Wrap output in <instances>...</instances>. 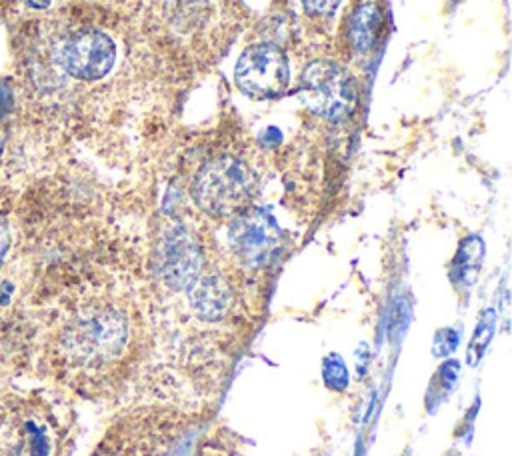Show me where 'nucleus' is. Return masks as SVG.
<instances>
[{
    "label": "nucleus",
    "mask_w": 512,
    "mask_h": 456,
    "mask_svg": "<svg viewBox=\"0 0 512 456\" xmlns=\"http://www.w3.org/2000/svg\"><path fill=\"white\" fill-rule=\"evenodd\" d=\"M254 188V176L248 166L232 156L208 162L194 180V198L198 206L212 216H228L240 210Z\"/></svg>",
    "instance_id": "nucleus-1"
},
{
    "label": "nucleus",
    "mask_w": 512,
    "mask_h": 456,
    "mask_svg": "<svg viewBox=\"0 0 512 456\" xmlns=\"http://www.w3.org/2000/svg\"><path fill=\"white\" fill-rule=\"evenodd\" d=\"M302 96L316 114L340 122L356 106V84L340 64L318 60L302 72Z\"/></svg>",
    "instance_id": "nucleus-2"
},
{
    "label": "nucleus",
    "mask_w": 512,
    "mask_h": 456,
    "mask_svg": "<svg viewBox=\"0 0 512 456\" xmlns=\"http://www.w3.org/2000/svg\"><path fill=\"white\" fill-rule=\"evenodd\" d=\"M126 320L112 310L78 318L64 336V346L78 362L96 364L114 358L126 342Z\"/></svg>",
    "instance_id": "nucleus-3"
},
{
    "label": "nucleus",
    "mask_w": 512,
    "mask_h": 456,
    "mask_svg": "<svg viewBox=\"0 0 512 456\" xmlns=\"http://www.w3.org/2000/svg\"><path fill=\"white\" fill-rule=\"evenodd\" d=\"M234 78L238 88L250 96H280L290 84L288 58L274 44L248 46L236 62Z\"/></svg>",
    "instance_id": "nucleus-4"
},
{
    "label": "nucleus",
    "mask_w": 512,
    "mask_h": 456,
    "mask_svg": "<svg viewBox=\"0 0 512 456\" xmlns=\"http://www.w3.org/2000/svg\"><path fill=\"white\" fill-rule=\"evenodd\" d=\"M56 64L72 78L98 80L112 70L116 46L100 30L88 28L66 36L56 48Z\"/></svg>",
    "instance_id": "nucleus-5"
},
{
    "label": "nucleus",
    "mask_w": 512,
    "mask_h": 456,
    "mask_svg": "<svg viewBox=\"0 0 512 456\" xmlns=\"http://www.w3.org/2000/svg\"><path fill=\"white\" fill-rule=\"evenodd\" d=\"M230 240L234 250L242 260L248 264H266L280 240L278 226L274 218H270L266 212H248L242 214L230 230Z\"/></svg>",
    "instance_id": "nucleus-6"
},
{
    "label": "nucleus",
    "mask_w": 512,
    "mask_h": 456,
    "mask_svg": "<svg viewBox=\"0 0 512 456\" xmlns=\"http://www.w3.org/2000/svg\"><path fill=\"white\" fill-rule=\"evenodd\" d=\"M160 274L172 288H188L200 274V250L184 228H172L160 246Z\"/></svg>",
    "instance_id": "nucleus-7"
},
{
    "label": "nucleus",
    "mask_w": 512,
    "mask_h": 456,
    "mask_svg": "<svg viewBox=\"0 0 512 456\" xmlns=\"http://www.w3.org/2000/svg\"><path fill=\"white\" fill-rule=\"evenodd\" d=\"M0 448L8 456H48L50 438L36 416L14 410L0 422Z\"/></svg>",
    "instance_id": "nucleus-8"
},
{
    "label": "nucleus",
    "mask_w": 512,
    "mask_h": 456,
    "mask_svg": "<svg viewBox=\"0 0 512 456\" xmlns=\"http://www.w3.org/2000/svg\"><path fill=\"white\" fill-rule=\"evenodd\" d=\"M190 288V306L204 320H218L230 306V290L218 274L196 276Z\"/></svg>",
    "instance_id": "nucleus-9"
},
{
    "label": "nucleus",
    "mask_w": 512,
    "mask_h": 456,
    "mask_svg": "<svg viewBox=\"0 0 512 456\" xmlns=\"http://www.w3.org/2000/svg\"><path fill=\"white\" fill-rule=\"evenodd\" d=\"M382 26V12L376 2H364L356 8L352 20H350V40L358 52H368Z\"/></svg>",
    "instance_id": "nucleus-10"
},
{
    "label": "nucleus",
    "mask_w": 512,
    "mask_h": 456,
    "mask_svg": "<svg viewBox=\"0 0 512 456\" xmlns=\"http://www.w3.org/2000/svg\"><path fill=\"white\" fill-rule=\"evenodd\" d=\"M338 4H340V0H302L304 10L314 16L332 14L338 8Z\"/></svg>",
    "instance_id": "nucleus-11"
},
{
    "label": "nucleus",
    "mask_w": 512,
    "mask_h": 456,
    "mask_svg": "<svg viewBox=\"0 0 512 456\" xmlns=\"http://www.w3.org/2000/svg\"><path fill=\"white\" fill-rule=\"evenodd\" d=\"M6 248H8V230H6L4 222L0 220V262H2V256H4Z\"/></svg>",
    "instance_id": "nucleus-12"
},
{
    "label": "nucleus",
    "mask_w": 512,
    "mask_h": 456,
    "mask_svg": "<svg viewBox=\"0 0 512 456\" xmlns=\"http://www.w3.org/2000/svg\"><path fill=\"white\" fill-rule=\"evenodd\" d=\"M28 4L34 8H46L50 4V0H28Z\"/></svg>",
    "instance_id": "nucleus-13"
},
{
    "label": "nucleus",
    "mask_w": 512,
    "mask_h": 456,
    "mask_svg": "<svg viewBox=\"0 0 512 456\" xmlns=\"http://www.w3.org/2000/svg\"><path fill=\"white\" fill-rule=\"evenodd\" d=\"M100 456H118V454H112V452H106V454H100Z\"/></svg>",
    "instance_id": "nucleus-14"
}]
</instances>
